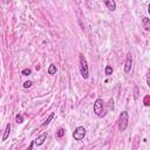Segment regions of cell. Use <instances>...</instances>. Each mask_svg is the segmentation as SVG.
Returning a JSON list of instances; mask_svg holds the SVG:
<instances>
[{
  "instance_id": "1",
  "label": "cell",
  "mask_w": 150,
  "mask_h": 150,
  "mask_svg": "<svg viewBox=\"0 0 150 150\" xmlns=\"http://www.w3.org/2000/svg\"><path fill=\"white\" fill-rule=\"evenodd\" d=\"M80 73L84 80L89 77V68H88V63L83 54H80Z\"/></svg>"
},
{
  "instance_id": "2",
  "label": "cell",
  "mask_w": 150,
  "mask_h": 150,
  "mask_svg": "<svg viewBox=\"0 0 150 150\" xmlns=\"http://www.w3.org/2000/svg\"><path fill=\"white\" fill-rule=\"evenodd\" d=\"M94 112L97 117H103L105 115L104 112V102L102 98H96L94 102Z\"/></svg>"
},
{
  "instance_id": "3",
  "label": "cell",
  "mask_w": 150,
  "mask_h": 150,
  "mask_svg": "<svg viewBox=\"0 0 150 150\" xmlns=\"http://www.w3.org/2000/svg\"><path fill=\"white\" fill-rule=\"evenodd\" d=\"M128 121H129V115L127 111H122L120 114V118H118V130L120 131H124L128 127Z\"/></svg>"
},
{
  "instance_id": "4",
  "label": "cell",
  "mask_w": 150,
  "mask_h": 150,
  "mask_svg": "<svg viewBox=\"0 0 150 150\" xmlns=\"http://www.w3.org/2000/svg\"><path fill=\"white\" fill-rule=\"evenodd\" d=\"M84 136H86V129H84V127H77V128H75V130L73 131V138L75 139V141H82L83 138H84Z\"/></svg>"
},
{
  "instance_id": "5",
  "label": "cell",
  "mask_w": 150,
  "mask_h": 150,
  "mask_svg": "<svg viewBox=\"0 0 150 150\" xmlns=\"http://www.w3.org/2000/svg\"><path fill=\"white\" fill-rule=\"evenodd\" d=\"M131 67H132V55L131 53H128L125 57V63H124V71L129 73L131 70Z\"/></svg>"
},
{
  "instance_id": "6",
  "label": "cell",
  "mask_w": 150,
  "mask_h": 150,
  "mask_svg": "<svg viewBox=\"0 0 150 150\" xmlns=\"http://www.w3.org/2000/svg\"><path fill=\"white\" fill-rule=\"evenodd\" d=\"M47 132H42L40 136H38L35 139H34V143H35V145L36 146H40V145H42L43 143H45V141H46V138H47Z\"/></svg>"
},
{
  "instance_id": "7",
  "label": "cell",
  "mask_w": 150,
  "mask_h": 150,
  "mask_svg": "<svg viewBox=\"0 0 150 150\" xmlns=\"http://www.w3.org/2000/svg\"><path fill=\"white\" fill-rule=\"evenodd\" d=\"M103 2H104V5L107 6V8L109 11L114 12L116 9V2H115V0H103Z\"/></svg>"
},
{
  "instance_id": "8",
  "label": "cell",
  "mask_w": 150,
  "mask_h": 150,
  "mask_svg": "<svg viewBox=\"0 0 150 150\" xmlns=\"http://www.w3.org/2000/svg\"><path fill=\"white\" fill-rule=\"evenodd\" d=\"M142 25H143V28L148 32H150V19L149 18H143L142 19Z\"/></svg>"
},
{
  "instance_id": "9",
  "label": "cell",
  "mask_w": 150,
  "mask_h": 150,
  "mask_svg": "<svg viewBox=\"0 0 150 150\" xmlns=\"http://www.w3.org/2000/svg\"><path fill=\"white\" fill-rule=\"evenodd\" d=\"M9 132H11V124L8 123L6 125V129H5V132H4V136H2V142L7 139V137L9 136Z\"/></svg>"
},
{
  "instance_id": "10",
  "label": "cell",
  "mask_w": 150,
  "mask_h": 150,
  "mask_svg": "<svg viewBox=\"0 0 150 150\" xmlns=\"http://www.w3.org/2000/svg\"><path fill=\"white\" fill-rule=\"evenodd\" d=\"M48 74L49 75H54V74H56V66L55 64H49V67H48Z\"/></svg>"
},
{
  "instance_id": "11",
  "label": "cell",
  "mask_w": 150,
  "mask_h": 150,
  "mask_svg": "<svg viewBox=\"0 0 150 150\" xmlns=\"http://www.w3.org/2000/svg\"><path fill=\"white\" fill-rule=\"evenodd\" d=\"M54 115H55L54 112H50V114H49V116H48V117L46 118V121H45V122L42 123V127H46L47 124H49V123H50V121H52V120L54 118Z\"/></svg>"
},
{
  "instance_id": "12",
  "label": "cell",
  "mask_w": 150,
  "mask_h": 150,
  "mask_svg": "<svg viewBox=\"0 0 150 150\" xmlns=\"http://www.w3.org/2000/svg\"><path fill=\"white\" fill-rule=\"evenodd\" d=\"M104 73H105V75H111L112 74V67L111 66H105V68H104Z\"/></svg>"
},
{
  "instance_id": "13",
  "label": "cell",
  "mask_w": 150,
  "mask_h": 150,
  "mask_svg": "<svg viewBox=\"0 0 150 150\" xmlns=\"http://www.w3.org/2000/svg\"><path fill=\"white\" fill-rule=\"evenodd\" d=\"M30 69L29 68H25V69H22V71H21V75H23V76H28V75H30Z\"/></svg>"
},
{
  "instance_id": "14",
  "label": "cell",
  "mask_w": 150,
  "mask_h": 150,
  "mask_svg": "<svg viewBox=\"0 0 150 150\" xmlns=\"http://www.w3.org/2000/svg\"><path fill=\"white\" fill-rule=\"evenodd\" d=\"M15 121H16V123H22L23 122V116L21 114H18L15 116Z\"/></svg>"
},
{
  "instance_id": "15",
  "label": "cell",
  "mask_w": 150,
  "mask_h": 150,
  "mask_svg": "<svg viewBox=\"0 0 150 150\" xmlns=\"http://www.w3.org/2000/svg\"><path fill=\"white\" fill-rule=\"evenodd\" d=\"M56 135H57L59 138L63 137V135H64V129H63V128H60V129L57 130V134H56Z\"/></svg>"
},
{
  "instance_id": "16",
  "label": "cell",
  "mask_w": 150,
  "mask_h": 150,
  "mask_svg": "<svg viewBox=\"0 0 150 150\" xmlns=\"http://www.w3.org/2000/svg\"><path fill=\"white\" fill-rule=\"evenodd\" d=\"M143 102H144V105H146V107H149V105H150V96H149V95H146V96L144 97V100H143Z\"/></svg>"
},
{
  "instance_id": "17",
  "label": "cell",
  "mask_w": 150,
  "mask_h": 150,
  "mask_svg": "<svg viewBox=\"0 0 150 150\" xmlns=\"http://www.w3.org/2000/svg\"><path fill=\"white\" fill-rule=\"evenodd\" d=\"M32 84H33V82H32V81H26V82H23V88H25V89L30 88V87H32Z\"/></svg>"
},
{
  "instance_id": "18",
  "label": "cell",
  "mask_w": 150,
  "mask_h": 150,
  "mask_svg": "<svg viewBox=\"0 0 150 150\" xmlns=\"http://www.w3.org/2000/svg\"><path fill=\"white\" fill-rule=\"evenodd\" d=\"M134 98H135V100L138 98V88H137V87L134 88Z\"/></svg>"
},
{
  "instance_id": "19",
  "label": "cell",
  "mask_w": 150,
  "mask_h": 150,
  "mask_svg": "<svg viewBox=\"0 0 150 150\" xmlns=\"http://www.w3.org/2000/svg\"><path fill=\"white\" fill-rule=\"evenodd\" d=\"M146 83H148V86L150 87V71L148 73V76H146Z\"/></svg>"
},
{
  "instance_id": "20",
  "label": "cell",
  "mask_w": 150,
  "mask_h": 150,
  "mask_svg": "<svg viewBox=\"0 0 150 150\" xmlns=\"http://www.w3.org/2000/svg\"><path fill=\"white\" fill-rule=\"evenodd\" d=\"M148 12H149V14H150V4H149V6H148Z\"/></svg>"
}]
</instances>
